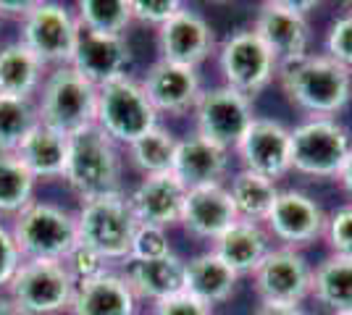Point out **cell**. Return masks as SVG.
<instances>
[{"mask_svg":"<svg viewBox=\"0 0 352 315\" xmlns=\"http://www.w3.org/2000/svg\"><path fill=\"white\" fill-rule=\"evenodd\" d=\"M281 87L287 97L316 119H329L350 103L352 74L329 56H302L279 66Z\"/></svg>","mask_w":352,"mask_h":315,"instance_id":"1","label":"cell"},{"mask_svg":"<svg viewBox=\"0 0 352 315\" xmlns=\"http://www.w3.org/2000/svg\"><path fill=\"white\" fill-rule=\"evenodd\" d=\"M63 179L82 197V202L118 192L121 158H118L116 142L105 132H100L95 124L72 135Z\"/></svg>","mask_w":352,"mask_h":315,"instance_id":"2","label":"cell"},{"mask_svg":"<svg viewBox=\"0 0 352 315\" xmlns=\"http://www.w3.org/2000/svg\"><path fill=\"white\" fill-rule=\"evenodd\" d=\"M11 234L24 260L66 263L79 244L76 215L53 202H30L16 215Z\"/></svg>","mask_w":352,"mask_h":315,"instance_id":"3","label":"cell"},{"mask_svg":"<svg viewBox=\"0 0 352 315\" xmlns=\"http://www.w3.org/2000/svg\"><path fill=\"white\" fill-rule=\"evenodd\" d=\"M137 226L140 221L134 218L129 197L121 192L85 200L76 215L79 244L95 250L105 260H129Z\"/></svg>","mask_w":352,"mask_h":315,"instance_id":"4","label":"cell"},{"mask_svg":"<svg viewBox=\"0 0 352 315\" xmlns=\"http://www.w3.org/2000/svg\"><path fill=\"white\" fill-rule=\"evenodd\" d=\"M40 124L72 137L95 124L98 116V87L89 84L72 66H58L45 79L43 97L37 105Z\"/></svg>","mask_w":352,"mask_h":315,"instance_id":"5","label":"cell"},{"mask_svg":"<svg viewBox=\"0 0 352 315\" xmlns=\"http://www.w3.org/2000/svg\"><path fill=\"white\" fill-rule=\"evenodd\" d=\"M95 126L113 142L132 145L158 126V110L147 100L142 84L134 82L132 76H124L105 87H98Z\"/></svg>","mask_w":352,"mask_h":315,"instance_id":"6","label":"cell"},{"mask_svg":"<svg viewBox=\"0 0 352 315\" xmlns=\"http://www.w3.org/2000/svg\"><path fill=\"white\" fill-rule=\"evenodd\" d=\"M74 276L66 263L56 260H21L14 273L8 289V297L27 315H53L72 307Z\"/></svg>","mask_w":352,"mask_h":315,"instance_id":"7","label":"cell"},{"mask_svg":"<svg viewBox=\"0 0 352 315\" xmlns=\"http://www.w3.org/2000/svg\"><path fill=\"white\" fill-rule=\"evenodd\" d=\"M292 168L297 174L329 179L337 176L350 155V132L334 119H310L289 129Z\"/></svg>","mask_w":352,"mask_h":315,"instance_id":"8","label":"cell"},{"mask_svg":"<svg viewBox=\"0 0 352 315\" xmlns=\"http://www.w3.org/2000/svg\"><path fill=\"white\" fill-rule=\"evenodd\" d=\"M219 66L226 87L245 97H255L258 92H263L271 79L279 74V60L255 34V30H239L229 34L221 43Z\"/></svg>","mask_w":352,"mask_h":315,"instance_id":"9","label":"cell"},{"mask_svg":"<svg viewBox=\"0 0 352 315\" xmlns=\"http://www.w3.org/2000/svg\"><path fill=\"white\" fill-rule=\"evenodd\" d=\"M79 40V24L58 3H34L32 11L21 19V45L32 50L40 63L72 66L74 47Z\"/></svg>","mask_w":352,"mask_h":315,"instance_id":"10","label":"cell"},{"mask_svg":"<svg viewBox=\"0 0 352 315\" xmlns=\"http://www.w3.org/2000/svg\"><path fill=\"white\" fill-rule=\"evenodd\" d=\"M195 119H197V135L223 150H232V148L236 150L239 139L245 137L255 116H252L250 97L223 84V87L200 92L195 105Z\"/></svg>","mask_w":352,"mask_h":315,"instance_id":"11","label":"cell"},{"mask_svg":"<svg viewBox=\"0 0 352 315\" xmlns=\"http://www.w3.org/2000/svg\"><path fill=\"white\" fill-rule=\"evenodd\" d=\"M252 279H255V292L263 302L300 307V302L310 294L313 270L297 250L279 247V250H268L261 266L252 270Z\"/></svg>","mask_w":352,"mask_h":315,"instance_id":"12","label":"cell"},{"mask_svg":"<svg viewBox=\"0 0 352 315\" xmlns=\"http://www.w3.org/2000/svg\"><path fill=\"white\" fill-rule=\"evenodd\" d=\"M245 171L276 181L292 168L289 129L274 119H255L236 145Z\"/></svg>","mask_w":352,"mask_h":315,"instance_id":"13","label":"cell"},{"mask_svg":"<svg viewBox=\"0 0 352 315\" xmlns=\"http://www.w3.org/2000/svg\"><path fill=\"white\" fill-rule=\"evenodd\" d=\"M132 60V47L126 45L124 37H108V34H92V32L79 30L72 69L85 76L89 84L105 87L116 79H124Z\"/></svg>","mask_w":352,"mask_h":315,"instance_id":"14","label":"cell"},{"mask_svg":"<svg viewBox=\"0 0 352 315\" xmlns=\"http://www.w3.org/2000/svg\"><path fill=\"white\" fill-rule=\"evenodd\" d=\"M158 47H161V60L197 69L213 53L216 37L203 16L190 8H182L163 27H158Z\"/></svg>","mask_w":352,"mask_h":315,"instance_id":"15","label":"cell"},{"mask_svg":"<svg viewBox=\"0 0 352 315\" xmlns=\"http://www.w3.org/2000/svg\"><path fill=\"white\" fill-rule=\"evenodd\" d=\"M265 224L276 240L294 250V247H302V244H310L318 237H323L326 215H323L321 205L310 195L287 189V192H279Z\"/></svg>","mask_w":352,"mask_h":315,"instance_id":"16","label":"cell"},{"mask_svg":"<svg viewBox=\"0 0 352 315\" xmlns=\"http://www.w3.org/2000/svg\"><path fill=\"white\" fill-rule=\"evenodd\" d=\"M255 34L265 43V47L276 56V60L289 63L308 56L310 27L308 19L292 14L281 5V0H268L261 5V14L255 19Z\"/></svg>","mask_w":352,"mask_h":315,"instance_id":"17","label":"cell"},{"mask_svg":"<svg viewBox=\"0 0 352 315\" xmlns=\"http://www.w3.org/2000/svg\"><path fill=\"white\" fill-rule=\"evenodd\" d=\"M184 197H187V187L176 179L174 171H168V174L145 176L140 181L129 195V205L140 224L168 229L179 224Z\"/></svg>","mask_w":352,"mask_h":315,"instance_id":"18","label":"cell"},{"mask_svg":"<svg viewBox=\"0 0 352 315\" xmlns=\"http://www.w3.org/2000/svg\"><path fill=\"white\" fill-rule=\"evenodd\" d=\"M236 221H239V215H236V208L232 202V195L221 184L187 189L179 224L184 226L190 234L200 237V240L216 242Z\"/></svg>","mask_w":352,"mask_h":315,"instance_id":"19","label":"cell"},{"mask_svg":"<svg viewBox=\"0 0 352 315\" xmlns=\"http://www.w3.org/2000/svg\"><path fill=\"white\" fill-rule=\"evenodd\" d=\"M140 84H142L153 108L163 110V113H171V116H182L190 108H195L200 92H203L200 90V76L195 69L176 66L168 60L153 63Z\"/></svg>","mask_w":352,"mask_h":315,"instance_id":"20","label":"cell"},{"mask_svg":"<svg viewBox=\"0 0 352 315\" xmlns=\"http://www.w3.org/2000/svg\"><path fill=\"white\" fill-rule=\"evenodd\" d=\"M226 165H229V150L208 142L206 137L192 135L179 139L171 171L187 189H195V187L221 184V176L226 174Z\"/></svg>","mask_w":352,"mask_h":315,"instance_id":"21","label":"cell"},{"mask_svg":"<svg viewBox=\"0 0 352 315\" xmlns=\"http://www.w3.org/2000/svg\"><path fill=\"white\" fill-rule=\"evenodd\" d=\"M132 286L126 284L124 276L105 270L95 279L76 281L72 297L74 315H134Z\"/></svg>","mask_w":352,"mask_h":315,"instance_id":"22","label":"cell"},{"mask_svg":"<svg viewBox=\"0 0 352 315\" xmlns=\"http://www.w3.org/2000/svg\"><path fill=\"white\" fill-rule=\"evenodd\" d=\"M184 276H187V263L171 253L158 260H129V270L124 279L132 286L134 297L153 300L158 305L184 292Z\"/></svg>","mask_w":352,"mask_h":315,"instance_id":"23","label":"cell"},{"mask_svg":"<svg viewBox=\"0 0 352 315\" xmlns=\"http://www.w3.org/2000/svg\"><path fill=\"white\" fill-rule=\"evenodd\" d=\"M239 273L232 270L221 260L213 250L203 255L192 257L187 263V276H184V292L195 300L213 307L219 302H226L236 289Z\"/></svg>","mask_w":352,"mask_h":315,"instance_id":"24","label":"cell"},{"mask_svg":"<svg viewBox=\"0 0 352 315\" xmlns=\"http://www.w3.org/2000/svg\"><path fill=\"white\" fill-rule=\"evenodd\" d=\"M66 155H69V137L45 124H37L16 150V158L30 168L34 179L63 176Z\"/></svg>","mask_w":352,"mask_h":315,"instance_id":"25","label":"cell"},{"mask_svg":"<svg viewBox=\"0 0 352 315\" xmlns=\"http://www.w3.org/2000/svg\"><path fill=\"white\" fill-rule=\"evenodd\" d=\"M268 234L261 224L252 221H236L232 229H226L216 240L213 253L236 273H252L261 266V260L268 255Z\"/></svg>","mask_w":352,"mask_h":315,"instance_id":"26","label":"cell"},{"mask_svg":"<svg viewBox=\"0 0 352 315\" xmlns=\"http://www.w3.org/2000/svg\"><path fill=\"white\" fill-rule=\"evenodd\" d=\"M310 292L334 315L352 313V257L329 255L313 270Z\"/></svg>","mask_w":352,"mask_h":315,"instance_id":"27","label":"cell"},{"mask_svg":"<svg viewBox=\"0 0 352 315\" xmlns=\"http://www.w3.org/2000/svg\"><path fill=\"white\" fill-rule=\"evenodd\" d=\"M43 63L32 56L21 43L0 47V95L8 97H32L40 87Z\"/></svg>","mask_w":352,"mask_h":315,"instance_id":"28","label":"cell"},{"mask_svg":"<svg viewBox=\"0 0 352 315\" xmlns=\"http://www.w3.org/2000/svg\"><path fill=\"white\" fill-rule=\"evenodd\" d=\"M229 195H232L236 215L242 221L261 224V221L268 218V213H271L276 197H279V189H276L274 181L265 179V176H258L252 171H239L232 179Z\"/></svg>","mask_w":352,"mask_h":315,"instance_id":"29","label":"cell"},{"mask_svg":"<svg viewBox=\"0 0 352 315\" xmlns=\"http://www.w3.org/2000/svg\"><path fill=\"white\" fill-rule=\"evenodd\" d=\"M76 24L79 30L108 37H124L126 27L134 21L132 0H82Z\"/></svg>","mask_w":352,"mask_h":315,"instance_id":"30","label":"cell"},{"mask_svg":"<svg viewBox=\"0 0 352 315\" xmlns=\"http://www.w3.org/2000/svg\"><path fill=\"white\" fill-rule=\"evenodd\" d=\"M176 139L168 129L155 126L150 129L145 137H140L137 142L129 145V155H132V163L145 174V176H155V174H168L174 168L176 158Z\"/></svg>","mask_w":352,"mask_h":315,"instance_id":"31","label":"cell"},{"mask_svg":"<svg viewBox=\"0 0 352 315\" xmlns=\"http://www.w3.org/2000/svg\"><path fill=\"white\" fill-rule=\"evenodd\" d=\"M34 176L27 165L16 158V152H0V213H14L32 202L34 195Z\"/></svg>","mask_w":352,"mask_h":315,"instance_id":"32","label":"cell"},{"mask_svg":"<svg viewBox=\"0 0 352 315\" xmlns=\"http://www.w3.org/2000/svg\"><path fill=\"white\" fill-rule=\"evenodd\" d=\"M40 124L32 97L0 95V152H16L21 139Z\"/></svg>","mask_w":352,"mask_h":315,"instance_id":"33","label":"cell"},{"mask_svg":"<svg viewBox=\"0 0 352 315\" xmlns=\"http://www.w3.org/2000/svg\"><path fill=\"white\" fill-rule=\"evenodd\" d=\"M166 255H171V244H168L166 229L145 226V224L137 226L129 260H158V257H166Z\"/></svg>","mask_w":352,"mask_h":315,"instance_id":"34","label":"cell"},{"mask_svg":"<svg viewBox=\"0 0 352 315\" xmlns=\"http://www.w3.org/2000/svg\"><path fill=\"white\" fill-rule=\"evenodd\" d=\"M326 240L331 244L334 255L352 257V205L339 208L326 218Z\"/></svg>","mask_w":352,"mask_h":315,"instance_id":"35","label":"cell"},{"mask_svg":"<svg viewBox=\"0 0 352 315\" xmlns=\"http://www.w3.org/2000/svg\"><path fill=\"white\" fill-rule=\"evenodd\" d=\"M326 50H329V58L342 63L344 69H352V14L339 16L331 24L326 37Z\"/></svg>","mask_w":352,"mask_h":315,"instance_id":"36","label":"cell"},{"mask_svg":"<svg viewBox=\"0 0 352 315\" xmlns=\"http://www.w3.org/2000/svg\"><path fill=\"white\" fill-rule=\"evenodd\" d=\"M105 263L108 260L103 255H98L95 250H89L85 244H76L72 255L66 257V268L74 276V281H87V279H95V276L105 273L108 270Z\"/></svg>","mask_w":352,"mask_h":315,"instance_id":"37","label":"cell"},{"mask_svg":"<svg viewBox=\"0 0 352 315\" xmlns=\"http://www.w3.org/2000/svg\"><path fill=\"white\" fill-rule=\"evenodd\" d=\"M184 5L179 0H132V16L142 24L163 27L174 14H179Z\"/></svg>","mask_w":352,"mask_h":315,"instance_id":"38","label":"cell"},{"mask_svg":"<svg viewBox=\"0 0 352 315\" xmlns=\"http://www.w3.org/2000/svg\"><path fill=\"white\" fill-rule=\"evenodd\" d=\"M21 260L24 257H21L19 247H16L11 229L0 226V286L11 284V279H14V273L21 266Z\"/></svg>","mask_w":352,"mask_h":315,"instance_id":"39","label":"cell"},{"mask_svg":"<svg viewBox=\"0 0 352 315\" xmlns=\"http://www.w3.org/2000/svg\"><path fill=\"white\" fill-rule=\"evenodd\" d=\"M155 315H213V313H210L208 305L195 300L187 292H182V294H174L168 300L158 302L155 305Z\"/></svg>","mask_w":352,"mask_h":315,"instance_id":"40","label":"cell"},{"mask_svg":"<svg viewBox=\"0 0 352 315\" xmlns=\"http://www.w3.org/2000/svg\"><path fill=\"white\" fill-rule=\"evenodd\" d=\"M255 315H305L300 307H289V305H268L261 302V307L255 310Z\"/></svg>","mask_w":352,"mask_h":315,"instance_id":"41","label":"cell"},{"mask_svg":"<svg viewBox=\"0 0 352 315\" xmlns=\"http://www.w3.org/2000/svg\"><path fill=\"white\" fill-rule=\"evenodd\" d=\"M32 5H34V3H21V0H14V3H11V0H0V16L11 14V16H21V19H24V16L32 11Z\"/></svg>","mask_w":352,"mask_h":315,"instance_id":"42","label":"cell"},{"mask_svg":"<svg viewBox=\"0 0 352 315\" xmlns=\"http://www.w3.org/2000/svg\"><path fill=\"white\" fill-rule=\"evenodd\" d=\"M337 179L342 181V187H344V189H347V192L352 195V150H350V155L344 158V163H342V168H339Z\"/></svg>","mask_w":352,"mask_h":315,"instance_id":"43","label":"cell"},{"mask_svg":"<svg viewBox=\"0 0 352 315\" xmlns=\"http://www.w3.org/2000/svg\"><path fill=\"white\" fill-rule=\"evenodd\" d=\"M0 315H27L11 297H3L0 294Z\"/></svg>","mask_w":352,"mask_h":315,"instance_id":"44","label":"cell"},{"mask_svg":"<svg viewBox=\"0 0 352 315\" xmlns=\"http://www.w3.org/2000/svg\"><path fill=\"white\" fill-rule=\"evenodd\" d=\"M344 11H347V14H352V0H350V3H344Z\"/></svg>","mask_w":352,"mask_h":315,"instance_id":"45","label":"cell"},{"mask_svg":"<svg viewBox=\"0 0 352 315\" xmlns=\"http://www.w3.org/2000/svg\"><path fill=\"white\" fill-rule=\"evenodd\" d=\"M347 315H352V313H347Z\"/></svg>","mask_w":352,"mask_h":315,"instance_id":"46","label":"cell"}]
</instances>
